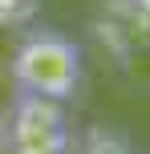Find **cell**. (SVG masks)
Instances as JSON below:
<instances>
[{"mask_svg": "<svg viewBox=\"0 0 150 154\" xmlns=\"http://www.w3.org/2000/svg\"><path fill=\"white\" fill-rule=\"evenodd\" d=\"M41 8V0H0V24H20Z\"/></svg>", "mask_w": 150, "mask_h": 154, "instance_id": "cell-3", "label": "cell"}, {"mask_svg": "<svg viewBox=\"0 0 150 154\" xmlns=\"http://www.w3.org/2000/svg\"><path fill=\"white\" fill-rule=\"evenodd\" d=\"M0 138H4L8 154H65L69 150V122L57 101L16 93Z\"/></svg>", "mask_w": 150, "mask_h": 154, "instance_id": "cell-2", "label": "cell"}, {"mask_svg": "<svg viewBox=\"0 0 150 154\" xmlns=\"http://www.w3.org/2000/svg\"><path fill=\"white\" fill-rule=\"evenodd\" d=\"M12 85L16 93H32V97H49V101H69L81 93L85 85V61L81 49L73 45L65 32L57 29H32L29 37L16 45L12 53Z\"/></svg>", "mask_w": 150, "mask_h": 154, "instance_id": "cell-1", "label": "cell"}]
</instances>
